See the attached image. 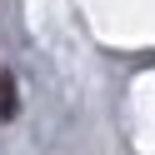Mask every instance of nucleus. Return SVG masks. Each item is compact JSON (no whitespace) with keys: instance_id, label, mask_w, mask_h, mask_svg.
Masks as SVG:
<instances>
[{"instance_id":"obj_1","label":"nucleus","mask_w":155,"mask_h":155,"mask_svg":"<svg viewBox=\"0 0 155 155\" xmlns=\"http://www.w3.org/2000/svg\"><path fill=\"white\" fill-rule=\"evenodd\" d=\"M0 115H5V120L20 115V100H15V80L10 75H0Z\"/></svg>"}]
</instances>
